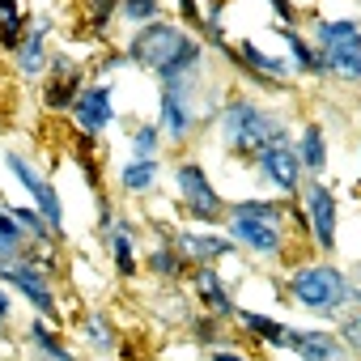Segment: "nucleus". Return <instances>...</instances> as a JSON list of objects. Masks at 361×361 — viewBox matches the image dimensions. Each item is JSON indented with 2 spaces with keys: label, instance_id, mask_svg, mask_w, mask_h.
I'll return each instance as SVG.
<instances>
[{
  "label": "nucleus",
  "instance_id": "1",
  "mask_svg": "<svg viewBox=\"0 0 361 361\" xmlns=\"http://www.w3.org/2000/svg\"><path fill=\"white\" fill-rule=\"evenodd\" d=\"M128 56L132 68L157 77L161 85H174V81H188V77H200L204 73V39L192 35L183 22H149V26H136V35H128V43L119 47Z\"/></svg>",
  "mask_w": 361,
  "mask_h": 361
},
{
  "label": "nucleus",
  "instance_id": "2",
  "mask_svg": "<svg viewBox=\"0 0 361 361\" xmlns=\"http://www.w3.org/2000/svg\"><path fill=\"white\" fill-rule=\"evenodd\" d=\"M213 132L230 157H255L259 149H268L276 140H293L289 119L251 94H226V102L213 115Z\"/></svg>",
  "mask_w": 361,
  "mask_h": 361
},
{
  "label": "nucleus",
  "instance_id": "3",
  "mask_svg": "<svg viewBox=\"0 0 361 361\" xmlns=\"http://www.w3.org/2000/svg\"><path fill=\"white\" fill-rule=\"evenodd\" d=\"M285 289H289V298H293L302 310H310V314H319V319H336V314H344L348 306H361V285H357L344 268H336V264H327V259L293 264L289 276H285Z\"/></svg>",
  "mask_w": 361,
  "mask_h": 361
},
{
  "label": "nucleus",
  "instance_id": "4",
  "mask_svg": "<svg viewBox=\"0 0 361 361\" xmlns=\"http://www.w3.org/2000/svg\"><path fill=\"white\" fill-rule=\"evenodd\" d=\"M204 77V73H200ZM200 77H188V81H174V85H161L157 90V128H161V140L183 149L192 145L196 128L204 123V106H200Z\"/></svg>",
  "mask_w": 361,
  "mask_h": 361
},
{
  "label": "nucleus",
  "instance_id": "5",
  "mask_svg": "<svg viewBox=\"0 0 361 361\" xmlns=\"http://www.w3.org/2000/svg\"><path fill=\"white\" fill-rule=\"evenodd\" d=\"M0 281L13 285L43 319H60V293H56V272L43 268L39 259H30V251L22 255H0Z\"/></svg>",
  "mask_w": 361,
  "mask_h": 361
},
{
  "label": "nucleus",
  "instance_id": "6",
  "mask_svg": "<svg viewBox=\"0 0 361 361\" xmlns=\"http://www.w3.org/2000/svg\"><path fill=\"white\" fill-rule=\"evenodd\" d=\"M174 192H178V204H183V213L196 221V226H217L226 217V200L221 192L213 188V178L204 170L200 157H183L174 166Z\"/></svg>",
  "mask_w": 361,
  "mask_h": 361
},
{
  "label": "nucleus",
  "instance_id": "7",
  "mask_svg": "<svg viewBox=\"0 0 361 361\" xmlns=\"http://www.w3.org/2000/svg\"><path fill=\"white\" fill-rule=\"evenodd\" d=\"M5 166H9V174L18 178V188L30 196V204L39 209V217L51 226V234L64 243L68 238V230H64V200H60V192H56V183L51 178L22 153V149H5Z\"/></svg>",
  "mask_w": 361,
  "mask_h": 361
},
{
  "label": "nucleus",
  "instance_id": "8",
  "mask_svg": "<svg viewBox=\"0 0 361 361\" xmlns=\"http://www.w3.org/2000/svg\"><path fill=\"white\" fill-rule=\"evenodd\" d=\"M302 209H306V226H310V243L319 251H336V234H340V200L336 192L323 183V178H310V183H302Z\"/></svg>",
  "mask_w": 361,
  "mask_h": 361
},
{
  "label": "nucleus",
  "instance_id": "9",
  "mask_svg": "<svg viewBox=\"0 0 361 361\" xmlns=\"http://www.w3.org/2000/svg\"><path fill=\"white\" fill-rule=\"evenodd\" d=\"M226 221V234L238 251H251L259 259H281L285 247H289V234H285V221H259V217H221Z\"/></svg>",
  "mask_w": 361,
  "mask_h": 361
},
{
  "label": "nucleus",
  "instance_id": "10",
  "mask_svg": "<svg viewBox=\"0 0 361 361\" xmlns=\"http://www.w3.org/2000/svg\"><path fill=\"white\" fill-rule=\"evenodd\" d=\"M251 161H255L259 183L276 188L281 196H298V192H302V183H306V170H302V161H298L293 140H276V145L259 149Z\"/></svg>",
  "mask_w": 361,
  "mask_h": 361
},
{
  "label": "nucleus",
  "instance_id": "11",
  "mask_svg": "<svg viewBox=\"0 0 361 361\" xmlns=\"http://www.w3.org/2000/svg\"><path fill=\"white\" fill-rule=\"evenodd\" d=\"M85 81H90L85 68H81L68 51H51V60H47V81H43V106L56 111V115H68Z\"/></svg>",
  "mask_w": 361,
  "mask_h": 361
},
{
  "label": "nucleus",
  "instance_id": "12",
  "mask_svg": "<svg viewBox=\"0 0 361 361\" xmlns=\"http://www.w3.org/2000/svg\"><path fill=\"white\" fill-rule=\"evenodd\" d=\"M68 115H73V123H77V132L85 140L102 136L111 128V119H115V85L111 81H85Z\"/></svg>",
  "mask_w": 361,
  "mask_h": 361
},
{
  "label": "nucleus",
  "instance_id": "13",
  "mask_svg": "<svg viewBox=\"0 0 361 361\" xmlns=\"http://www.w3.org/2000/svg\"><path fill=\"white\" fill-rule=\"evenodd\" d=\"M51 30H56V18H51V13H39V18H30L26 39L9 51V56H13V73H18L22 81H39V77H47V60H51Z\"/></svg>",
  "mask_w": 361,
  "mask_h": 361
},
{
  "label": "nucleus",
  "instance_id": "14",
  "mask_svg": "<svg viewBox=\"0 0 361 361\" xmlns=\"http://www.w3.org/2000/svg\"><path fill=\"white\" fill-rule=\"evenodd\" d=\"M102 247L111 251V264L123 281H132L140 272V221L136 217H111V226L102 230Z\"/></svg>",
  "mask_w": 361,
  "mask_h": 361
},
{
  "label": "nucleus",
  "instance_id": "15",
  "mask_svg": "<svg viewBox=\"0 0 361 361\" xmlns=\"http://www.w3.org/2000/svg\"><path fill=\"white\" fill-rule=\"evenodd\" d=\"M188 276H192V298H196V306H204L209 314H217V319H226V323L238 314V302H234L226 276L217 272V264H196V272H188Z\"/></svg>",
  "mask_w": 361,
  "mask_h": 361
},
{
  "label": "nucleus",
  "instance_id": "16",
  "mask_svg": "<svg viewBox=\"0 0 361 361\" xmlns=\"http://www.w3.org/2000/svg\"><path fill=\"white\" fill-rule=\"evenodd\" d=\"M174 247H178V255H183L188 264H221V259H230L238 251L226 230H200V226L178 230L174 234Z\"/></svg>",
  "mask_w": 361,
  "mask_h": 361
},
{
  "label": "nucleus",
  "instance_id": "17",
  "mask_svg": "<svg viewBox=\"0 0 361 361\" xmlns=\"http://www.w3.org/2000/svg\"><path fill=\"white\" fill-rule=\"evenodd\" d=\"M289 353H298V361H353V353L344 348L340 336L331 331H306V327H289Z\"/></svg>",
  "mask_w": 361,
  "mask_h": 361
},
{
  "label": "nucleus",
  "instance_id": "18",
  "mask_svg": "<svg viewBox=\"0 0 361 361\" xmlns=\"http://www.w3.org/2000/svg\"><path fill=\"white\" fill-rule=\"evenodd\" d=\"M310 43H314L323 56L361 47V22H357V18H314V22H310Z\"/></svg>",
  "mask_w": 361,
  "mask_h": 361
},
{
  "label": "nucleus",
  "instance_id": "19",
  "mask_svg": "<svg viewBox=\"0 0 361 361\" xmlns=\"http://www.w3.org/2000/svg\"><path fill=\"white\" fill-rule=\"evenodd\" d=\"M145 272H149L157 285H178V281L188 276V259L178 255L174 238H166V234H161V238L153 243V251L145 255Z\"/></svg>",
  "mask_w": 361,
  "mask_h": 361
},
{
  "label": "nucleus",
  "instance_id": "20",
  "mask_svg": "<svg viewBox=\"0 0 361 361\" xmlns=\"http://www.w3.org/2000/svg\"><path fill=\"white\" fill-rule=\"evenodd\" d=\"M276 35H281V43L289 47V64H293V73L327 77V73H323V51L310 43V35H302L298 26H281V22H276Z\"/></svg>",
  "mask_w": 361,
  "mask_h": 361
},
{
  "label": "nucleus",
  "instance_id": "21",
  "mask_svg": "<svg viewBox=\"0 0 361 361\" xmlns=\"http://www.w3.org/2000/svg\"><path fill=\"white\" fill-rule=\"evenodd\" d=\"M81 344H85L90 353H98V357L119 353V331H115V323H111L106 310L90 306V310L81 314Z\"/></svg>",
  "mask_w": 361,
  "mask_h": 361
},
{
  "label": "nucleus",
  "instance_id": "22",
  "mask_svg": "<svg viewBox=\"0 0 361 361\" xmlns=\"http://www.w3.org/2000/svg\"><path fill=\"white\" fill-rule=\"evenodd\" d=\"M157 178H161V157H128V161L115 170V183H119V192H128V196L153 192Z\"/></svg>",
  "mask_w": 361,
  "mask_h": 361
},
{
  "label": "nucleus",
  "instance_id": "23",
  "mask_svg": "<svg viewBox=\"0 0 361 361\" xmlns=\"http://www.w3.org/2000/svg\"><path fill=\"white\" fill-rule=\"evenodd\" d=\"M293 149H298V161H302V170L310 178H323L327 174V132L319 123H302Z\"/></svg>",
  "mask_w": 361,
  "mask_h": 361
},
{
  "label": "nucleus",
  "instance_id": "24",
  "mask_svg": "<svg viewBox=\"0 0 361 361\" xmlns=\"http://www.w3.org/2000/svg\"><path fill=\"white\" fill-rule=\"evenodd\" d=\"M26 340H30V353L39 357V361H77L73 357V348L60 340V331L51 327V319H35L30 327H26Z\"/></svg>",
  "mask_w": 361,
  "mask_h": 361
},
{
  "label": "nucleus",
  "instance_id": "25",
  "mask_svg": "<svg viewBox=\"0 0 361 361\" xmlns=\"http://www.w3.org/2000/svg\"><path fill=\"white\" fill-rule=\"evenodd\" d=\"M30 30L26 0H0V51H13Z\"/></svg>",
  "mask_w": 361,
  "mask_h": 361
},
{
  "label": "nucleus",
  "instance_id": "26",
  "mask_svg": "<svg viewBox=\"0 0 361 361\" xmlns=\"http://www.w3.org/2000/svg\"><path fill=\"white\" fill-rule=\"evenodd\" d=\"M234 319L243 323L247 336H255V340L268 344V348H285V344H289V327H285L281 319H268V314H259V310H243V306H238Z\"/></svg>",
  "mask_w": 361,
  "mask_h": 361
},
{
  "label": "nucleus",
  "instance_id": "27",
  "mask_svg": "<svg viewBox=\"0 0 361 361\" xmlns=\"http://www.w3.org/2000/svg\"><path fill=\"white\" fill-rule=\"evenodd\" d=\"M323 73L336 77V81H344V85H361V47L323 56Z\"/></svg>",
  "mask_w": 361,
  "mask_h": 361
},
{
  "label": "nucleus",
  "instance_id": "28",
  "mask_svg": "<svg viewBox=\"0 0 361 361\" xmlns=\"http://www.w3.org/2000/svg\"><path fill=\"white\" fill-rule=\"evenodd\" d=\"M161 128L157 123H132L128 128V157H161Z\"/></svg>",
  "mask_w": 361,
  "mask_h": 361
},
{
  "label": "nucleus",
  "instance_id": "29",
  "mask_svg": "<svg viewBox=\"0 0 361 361\" xmlns=\"http://www.w3.org/2000/svg\"><path fill=\"white\" fill-rule=\"evenodd\" d=\"M26 251V230L13 217L9 200H0V255H22Z\"/></svg>",
  "mask_w": 361,
  "mask_h": 361
},
{
  "label": "nucleus",
  "instance_id": "30",
  "mask_svg": "<svg viewBox=\"0 0 361 361\" xmlns=\"http://www.w3.org/2000/svg\"><path fill=\"white\" fill-rule=\"evenodd\" d=\"M192 336H196V344L200 348H221L226 344V319H217V314H196L192 319Z\"/></svg>",
  "mask_w": 361,
  "mask_h": 361
},
{
  "label": "nucleus",
  "instance_id": "31",
  "mask_svg": "<svg viewBox=\"0 0 361 361\" xmlns=\"http://www.w3.org/2000/svg\"><path fill=\"white\" fill-rule=\"evenodd\" d=\"M115 18L128 22V26H149V22L161 18V0H119V13Z\"/></svg>",
  "mask_w": 361,
  "mask_h": 361
},
{
  "label": "nucleus",
  "instance_id": "32",
  "mask_svg": "<svg viewBox=\"0 0 361 361\" xmlns=\"http://www.w3.org/2000/svg\"><path fill=\"white\" fill-rule=\"evenodd\" d=\"M115 13H119V0H85V18H90V35H106L111 30V22H115Z\"/></svg>",
  "mask_w": 361,
  "mask_h": 361
},
{
  "label": "nucleus",
  "instance_id": "33",
  "mask_svg": "<svg viewBox=\"0 0 361 361\" xmlns=\"http://www.w3.org/2000/svg\"><path fill=\"white\" fill-rule=\"evenodd\" d=\"M340 340H344V348L361 361V310L344 314V323H340Z\"/></svg>",
  "mask_w": 361,
  "mask_h": 361
},
{
  "label": "nucleus",
  "instance_id": "34",
  "mask_svg": "<svg viewBox=\"0 0 361 361\" xmlns=\"http://www.w3.org/2000/svg\"><path fill=\"white\" fill-rule=\"evenodd\" d=\"M178 18H183L188 30H204V9H200V0H178Z\"/></svg>",
  "mask_w": 361,
  "mask_h": 361
},
{
  "label": "nucleus",
  "instance_id": "35",
  "mask_svg": "<svg viewBox=\"0 0 361 361\" xmlns=\"http://www.w3.org/2000/svg\"><path fill=\"white\" fill-rule=\"evenodd\" d=\"M13 319V298H9V289H5V281H0V327H5Z\"/></svg>",
  "mask_w": 361,
  "mask_h": 361
},
{
  "label": "nucleus",
  "instance_id": "36",
  "mask_svg": "<svg viewBox=\"0 0 361 361\" xmlns=\"http://www.w3.org/2000/svg\"><path fill=\"white\" fill-rule=\"evenodd\" d=\"M209 357H213V361H251V357H243V353H234V348H226V344H221V348H209Z\"/></svg>",
  "mask_w": 361,
  "mask_h": 361
},
{
  "label": "nucleus",
  "instance_id": "37",
  "mask_svg": "<svg viewBox=\"0 0 361 361\" xmlns=\"http://www.w3.org/2000/svg\"><path fill=\"white\" fill-rule=\"evenodd\" d=\"M293 5H302V0H293Z\"/></svg>",
  "mask_w": 361,
  "mask_h": 361
}]
</instances>
